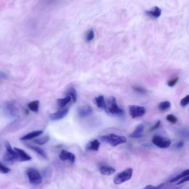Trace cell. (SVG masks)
I'll return each instance as SVG.
<instances>
[{"instance_id": "7402d4cb", "label": "cell", "mask_w": 189, "mask_h": 189, "mask_svg": "<svg viewBox=\"0 0 189 189\" xmlns=\"http://www.w3.org/2000/svg\"><path fill=\"white\" fill-rule=\"evenodd\" d=\"M40 102L39 101H32L28 105V108L32 111L37 112L39 111Z\"/></svg>"}, {"instance_id": "ba28073f", "label": "cell", "mask_w": 189, "mask_h": 189, "mask_svg": "<svg viewBox=\"0 0 189 189\" xmlns=\"http://www.w3.org/2000/svg\"><path fill=\"white\" fill-rule=\"evenodd\" d=\"M68 110L67 109H65L64 110H58L56 112L49 114V119L51 121H53L62 119L66 117L68 114Z\"/></svg>"}, {"instance_id": "484cf974", "label": "cell", "mask_w": 189, "mask_h": 189, "mask_svg": "<svg viewBox=\"0 0 189 189\" xmlns=\"http://www.w3.org/2000/svg\"><path fill=\"white\" fill-rule=\"evenodd\" d=\"M94 31L92 29H90L87 32L85 35V40L87 42L91 41L94 38Z\"/></svg>"}, {"instance_id": "277c9868", "label": "cell", "mask_w": 189, "mask_h": 189, "mask_svg": "<svg viewBox=\"0 0 189 189\" xmlns=\"http://www.w3.org/2000/svg\"><path fill=\"white\" fill-rule=\"evenodd\" d=\"M133 170L130 168L118 174L114 177V182L116 185H119L131 179L132 176Z\"/></svg>"}, {"instance_id": "e575fe53", "label": "cell", "mask_w": 189, "mask_h": 189, "mask_svg": "<svg viewBox=\"0 0 189 189\" xmlns=\"http://www.w3.org/2000/svg\"><path fill=\"white\" fill-rule=\"evenodd\" d=\"M189 176H186V177H184L182 179H181V180L179 181V182L177 183V185H180L181 184H183L187 182V181H189Z\"/></svg>"}, {"instance_id": "ac0fdd59", "label": "cell", "mask_w": 189, "mask_h": 189, "mask_svg": "<svg viewBox=\"0 0 189 189\" xmlns=\"http://www.w3.org/2000/svg\"><path fill=\"white\" fill-rule=\"evenodd\" d=\"M43 133L42 131H33L31 133L28 134L27 135H24V137L20 138V140H30L34 138V137L39 136Z\"/></svg>"}, {"instance_id": "4dcf8cb0", "label": "cell", "mask_w": 189, "mask_h": 189, "mask_svg": "<svg viewBox=\"0 0 189 189\" xmlns=\"http://www.w3.org/2000/svg\"><path fill=\"white\" fill-rule=\"evenodd\" d=\"M189 103V95H187L181 100L180 105L183 107H186L188 104Z\"/></svg>"}, {"instance_id": "8992f818", "label": "cell", "mask_w": 189, "mask_h": 189, "mask_svg": "<svg viewBox=\"0 0 189 189\" xmlns=\"http://www.w3.org/2000/svg\"><path fill=\"white\" fill-rule=\"evenodd\" d=\"M130 114L133 118L141 117L146 113V110L144 107L132 105L128 107Z\"/></svg>"}, {"instance_id": "2e32d148", "label": "cell", "mask_w": 189, "mask_h": 189, "mask_svg": "<svg viewBox=\"0 0 189 189\" xmlns=\"http://www.w3.org/2000/svg\"><path fill=\"white\" fill-rule=\"evenodd\" d=\"M27 147H28L32 150H33L34 151L36 152L40 156H41L42 157L44 158V159L47 160L48 159V157L46 152L42 149L36 146H32L29 144L27 145Z\"/></svg>"}, {"instance_id": "1f68e13d", "label": "cell", "mask_w": 189, "mask_h": 189, "mask_svg": "<svg viewBox=\"0 0 189 189\" xmlns=\"http://www.w3.org/2000/svg\"><path fill=\"white\" fill-rule=\"evenodd\" d=\"M11 171V170L10 169L5 166L0 162V172L4 174H7Z\"/></svg>"}, {"instance_id": "4316f807", "label": "cell", "mask_w": 189, "mask_h": 189, "mask_svg": "<svg viewBox=\"0 0 189 189\" xmlns=\"http://www.w3.org/2000/svg\"><path fill=\"white\" fill-rule=\"evenodd\" d=\"M5 146L7 152L8 153L12 154H14L16 153V152L13 149L10 143L8 141H6L5 142Z\"/></svg>"}, {"instance_id": "e0dca14e", "label": "cell", "mask_w": 189, "mask_h": 189, "mask_svg": "<svg viewBox=\"0 0 189 189\" xmlns=\"http://www.w3.org/2000/svg\"><path fill=\"white\" fill-rule=\"evenodd\" d=\"M100 144L98 140H94L91 141L86 146L87 150H92L93 151H98L100 148Z\"/></svg>"}, {"instance_id": "5b68a950", "label": "cell", "mask_w": 189, "mask_h": 189, "mask_svg": "<svg viewBox=\"0 0 189 189\" xmlns=\"http://www.w3.org/2000/svg\"><path fill=\"white\" fill-rule=\"evenodd\" d=\"M152 142L156 146L161 148H166L171 144L170 140L167 137L156 135L152 137Z\"/></svg>"}, {"instance_id": "30bf717a", "label": "cell", "mask_w": 189, "mask_h": 189, "mask_svg": "<svg viewBox=\"0 0 189 189\" xmlns=\"http://www.w3.org/2000/svg\"><path fill=\"white\" fill-rule=\"evenodd\" d=\"M14 150L16 152L18 161H29L32 159L31 157L21 149L15 148Z\"/></svg>"}, {"instance_id": "9a60e30c", "label": "cell", "mask_w": 189, "mask_h": 189, "mask_svg": "<svg viewBox=\"0 0 189 189\" xmlns=\"http://www.w3.org/2000/svg\"><path fill=\"white\" fill-rule=\"evenodd\" d=\"M100 171L103 175L110 176L115 173L116 170L112 167L105 165L100 168Z\"/></svg>"}, {"instance_id": "7a4b0ae2", "label": "cell", "mask_w": 189, "mask_h": 189, "mask_svg": "<svg viewBox=\"0 0 189 189\" xmlns=\"http://www.w3.org/2000/svg\"><path fill=\"white\" fill-rule=\"evenodd\" d=\"M100 139L103 142L108 143L113 147L123 144L127 141L125 137L113 133L102 135L100 137Z\"/></svg>"}, {"instance_id": "74e56055", "label": "cell", "mask_w": 189, "mask_h": 189, "mask_svg": "<svg viewBox=\"0 0 189 189\" xmlns=\"http://www.w3.org/2000/svg\"><path fill=\"white\" fill-rule=\"evenodd\" d=\"M182 188V187L180 186V187H177L176 188H175L173 189H181Z\"/></svg>"}, {"instance_id": "8fae6325", "label": "cell", "mask_w": 189, "mask_h": 189, "mask_svg": "<svg viewBox=\"0 0 189 189\" xmlns=\"http://www.w3.org/2000/svg\"><path fill=\"white\" fill-rule=\"evenodd\" d=\"M16 108L11 103H8L5 105L4 111L6 115L9 117L12 118L16 116Z\"/></svg>"}, {"instance_id": "ffe728a7", "label": "cell", "mask_w": 189, "mask_h": 189, "mask_svg": "<svg viewBox=\"0 0 189 189\" xmlns=\"http://www.w3.org/2000/svg\"><path fill=\"white\" fill-rule=\"evenodd\" d=\"M71 100V97L68 95H67L64 98L57 99V103L60 108H63L65 107Z\"/></svg>"}, {"instance_id": "603a6c76", "label": "cell", "mask_w": 189, "mask_h": 189, "mask_svg": "<svg viewBox=\"0 0 189 189\" xmlns=\"http://www.w3.org/2000/svg\"><path fill=\"white\" fill-rule=\"evenodd\" d=\"M67 95L70 96L73 100L74 103L77 101V93L76 90L73 87H71L67 91Z\"/></svg>"}, {"instance_id": "83f0119b", "label": "cell", "mask_w": 189, "mask_h": 189, "mask_svg": "<svg viewBox=\"0 0 189 189\" xmlns=\"http://www.w3.org/2000/svg\"><path fill=\"white\" fill-rule=\"evenodd\" d=\"M133 89L134 91L136 92H137L141 93V94H145L147 92L146 90L144 88L138 86H135L133 87Z\"/></svg>"}, {"instance_id": "8d00e7d4", "label": "cell", "mask_w": 189, "mask_h": 189, "mask_svg": "<svg viewBox=\"0 0 189 189\" xmlns=\"http://www.w3.org/2000/svg\"><path fill=\"white\" fill-rule=\"evenodd\" d=\"M184 146V142L183 141H180L177 144L176 146H175V148L177 149H180L182 148Z\"/></svg>"}, {"instance_id": "f546056e", "label": "cell", "mask_w": 189, "mask_h": 189, "mask_svg": "<svg viewBox=\"0 0 189 189\" xmlns=\"http://www.w3.org/2000/svg\"><path fill=\"white\" fill-rule=\"evenodd\" d=\"M165 185L164 183L158 185L157 186H153L152 185H148L142 189H161Z\"/></svg>"}, {"instance_id": "6da1fadb", "label": "cell", "mask_w": 189, "mask_h": 189, "mask_svg": "<svg viewBox=\"0 0 189 189\" xmlns=\"http://www.w3.org/2000/svg\"><path fill=\"white\" fill-rule=\"evenodd\" d=\"M105 110L106 113L110 115L120 116L124 114L123 110L118 106L116 99L114 97H110L105 102Z\"/></svg>"}, {"instance_id": "7c38bea8", "label": "cell", "mask_w": 189, "mask_h": 189, "mask_svg": "<svg viewBox=\"0 0 189 189\" xmlns=\"http://www.w3.org/2000/svg\"><path fill=\"white\" fill-rule=\"evenodd\" d=\"M144 124H139L135 128V131L130 135L129 136L131 138H139L142 136L144 132Z\"/></svg>"}, {"instance_id": "9c48e42d", "label": "cell", "mask_w": 189, "mask_h": 189, "mask_svg": "<svg viewBox=\"0 0 189 189\" xmlns=\"http://www.w3.org/2000/svg\"><path fill=\"white\" fill-rule=\"evenodd\" d=\"M59 157L62 161L68 160L71 163L73 164L75 161V156L72 152L66 150H62L59 156Z\"/></svg>"}, {"instance_id": "3957f363", "label": "cell", "mask_w": 189, "mask_h": 189, "mask_svg": "<svg viewBox=\"0 0 189 189\" xmlns=\"http://www.w3.org/2000/svg\"><path fill=\"white\" fill-rule=\"evenodd\" d=\"M27 174L29 182L30 184L38 186L41 184L42 182V177L39 171L33 168H30L27 171Z\"/></svg>"}, {"instance_id": "cb8c5ba5", "label": "cell", "mask_w": 189, "mask_h": 189, "mask_svg": "<svg viewBox=\"0 0 189 189\" xmlns=\"http://www.w3.org/2000/svg\"><path fill=\"white\" fill-rule=\"evenodd\" d=\"M50 139L49 135H45V136L35 139L34 142L36 144L39 145H42L46 144L49 142Z\"/></svg>"}, {"instance_id": "d590c367", "label": "cell", "mask_w": 189, "mask_h": 189, "mask_svg": "<svg viewBox=\"0 0 189 189\" xmlns=\"http://www.w3.org/2000/svg\"><path fill=\"white\" fill-rule=\"evenodd\" d=\"M8 77V74L4 72L0 71V79H6Z\"/></svg>"}, {"instance_id": "4fadbf2b", "label": "cell", "mask_w": 189, "mask_h": 189, "mask_svg": "<svg viewBox=\"0 0 189 189\" xmlns=\"http://www.w3.org/2000/svg\"><path fill=\"white\" fill-rule=\"evenodd\" d=\"M145 13L148 16L153 18H159L161 14V10L159 7H154L152 10L145 11Z\"/></svg>"}, {"instance_id": "44dd1931", "label": "cell", "mask_w": 189, "mask_h": 189, "mask_svg": "<svg viewBox=\"0 0 189 189\" xmlns=\"http://www.w3.org/2000/svg\"><path fill=\"white\" fill-rule=\"evenodd\" d=\"M189 174V170L188 169L186 170L183 171V172L177 175V176L174 177L173 178L171 179L170 181V183H173L176 182L183 178H184V177L188 176Z\"/></svg>"}, {"instance_id": "5bb4252c", "label": "cell", "mask_w": 189, "mask_h": 189, "mask_svg": "<svg viewBox=\"0 0 189 189\" xmlns=\"http://www.w3.org/2000/svg\"><path fill=\"white\" fill-rule=\"evenodd\" d=\"M16 152V151H15ZM4 161L9 164H12L18 161L16 152L14 154H11L6 152L3 157Z\"/></svg>"}, {"instance_id": "836d02e7", "label": "cell", "mask_w": 189, "mask_h": 189, "mask_svg": "<svg viewBox=\"0 0 189 189\" xmlns=\"http://www.w3.org/2000/svg\"><path fill=\"white\" fill-rule=\"evenodd\" d=\"M160 124H161V121H158L157 122L155 125L152 126V127L150 128V131H153L157 129L158 127H159V126L160 125Z\"/></svg>"}, {"instance_id": "d4e9b609", "label": "cell", "mask_w": 189, "mask_h": 189, "mask_svg": "<svg viewBox=\"0 0 189 189\" xmlns=\"http://www.w3.org/2000/svg\"><path fill=\"white\" fill-rule=\"evenodd\" d=\"M171 103L169 101H165L160 103L158 105V109L162 111H165L170 108Z\"/></svg>"}, {"instance_id": "f1b7e54d", "label": "cell", "mask_w": 189, "mask_h": 189, "mask_svg": "<svg viewBox=\"0 0 189 189\" xmlns=\"http://www.w3.org/2000/svg\"><path fill=\"white\" fill-rule=\"evenodd\" d=\"M166 119L168 121L173 124H175L177 121V118L172 114H170L168 115Z\"/></svg>"}, {"instance_id": "d6986e66", "label": "cell", "mask_w": 189, "mask_h": 189, "mask_svg": "<svg viewBox=\"0 0 189 189\" xmlns=\"http://www.w3.org/2000/svg\"><path fill=\"white\" fill-rule=\"evenodd\" d=\"M97 105L99 108L104 110L105 108V101L104 96L100 95L95 98Z\"/></svg>"}, {"instance_id": "d6a6232c", "label": "cell", "mask_w": 189, "mask_h": 189, "mask_svg": "<svg viewBox=\"0 0 189 189\" xmlns=\"http://www.w3.org/2000/svg\"><path fill=\"white\" fill-rule=\"evenodd\" d=\"M179 78L176 77L173 79L170 80L168 82L167 85L170 87H173L176 84L177 82L178 81Z\"/></svg>"}, {"instance_id": "52a82bcc", "label": "cell", "mask_w": 189, "mask_h": 189, "mask_svg": "<svg viewBox=\"0 0 189 189\" xmlns=\"http://www.w3.org/2000/svg\"><path fill=\"white\" fill-rule=\"evenodd\" d=\"M77 112L80 117L84 118L90 115L92 113V110L89 105H84L78 108Z\"/></svg>"}]
</instances>
